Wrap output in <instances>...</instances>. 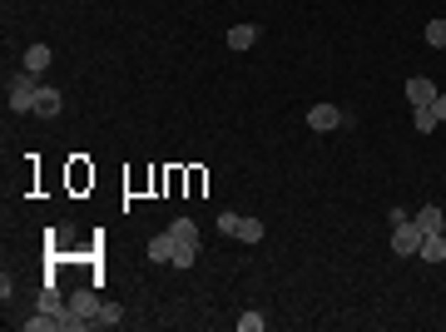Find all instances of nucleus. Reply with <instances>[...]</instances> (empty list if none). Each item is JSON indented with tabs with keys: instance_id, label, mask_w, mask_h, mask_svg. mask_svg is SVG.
Here are the masks:
<instances>
[{
	"instance_id": "obj_1",
	"label": "nucleus",
	"mask_w": 446,
	"mask_h": 332,
	"mask_svg": "<svg viewBox=\"0 0 446 332\" xmlns=\"http://www.w3.org/2000/svg\"><path fill=\"white\" fill-rule=\"evenodd\" d=\"M35 95H40V80L25 70V75H15L10 85H5V100H10V110L15 114H35Z\"/></svg>"
},
{
	"instance_id": "obj_17",
	"label": "nucleus",
	"mask_w": 446,
	"mask_h": 332,
	"mask_svg": "<svg viewBox=\"0 0 446 332\" xmlns=\"http://www.w3.org/2000/svg\"><path fill=\"white\" fill-rule=\"evenodd\" d=\"M119 318H124V313H119L114 303H105V308H100V328H119Z\"/></svg>"
},
{
	"instance_id": "obj_5",
	"label": "nucleus",
	"mask_w": 446,
	"mask_h": 332,
	"mask_svg": "<svg viewBox=\"0 0 446 332\" xmlns=\"http://www.w3.org/2000/svg\"><path fill=\"white\" fill-rule=\"evenodd\" d=\"M60 90H50V85H40V95H35V119H55L60 114Z\"/></svg>"
},
{
	"instance_id": "obj_10",
	"label": "nucleus",
	"mask_w": 446,
	"mask_h": 332,
	"mask_svg": "<svg viewBox=\"0 0 446 332\" xmlns=\"http://www.w3.org/2000/svg\"><path fill=\"white\" fill-rule=\"evenodd\" d=\"M233 238H238V243H263V219H238Z\"/></svg>"
},
{
	"instance_id": "obj_13",
	"label": "nucleus",
	"mask_w": 446,
	"mask_h": 332,
	"mask_svg": "<svg viewBox=\"0 0 446 332\" xmlns=\"http://www.w3.org/2000/svg\"><path fill=\"white\" fill-rule=\"evenodd\" d=\"M199 258V238H189V243H174V268H189Z\"/></svg>"
},
{
	"instance_id": "obj_18",
	"label": "nucleus",
	"mask_w": 446,
	"mask_h": 332,
	"mask_svg": "<svg viewBox=\"0 0 446 332\" xmlns=\"http://www.w3.org/2000/svg\"><path fill=\"white\" fill-rule=\"evenodd\" d=\"M233 228H238V214H219V233H228V238H233Z\"/></svg>"
},
{
	"instance_id": "obj_7",
	"label": "nucleus",
	"mask_w": 446,
	"mask_h": 332,
	"mask_svg": "<svg viewBox=\"0 0 446 332\" xmlns=\"http://www.w3.org/2000/svg\"><path fill=\"white\" fill-rule=\"evenodd\" d=\"M223 40H228V50H253L258 45V25H233Z\"/></svg>"
},
{
	"instance_id": "obj_2",
	"label": "nucleus",
	"mask_w": 446,
	"mask_h": 332,
	"mask_svg": "<svg viewBox=\"0 0 446 332\" xmlns=\"http://www.w3.org/2000/svg\"><path fill=\"white\" fill-rule=\"evenodd\" d=\"M422 238H427V233L417 228V219L397 223V228H392V253H397V258H417V253H422Z\"/></svg>"
},
{
	"instance_id": "obj_8",
	"label": "nucleus",
	"mask_w": 446,
	"mask_h": 332,
	"mask_svg": "<svg viewBox=\"0 0 446 332\" xmlns=\"http://www.w3.org/2000/svg\"><path fill=\"white\" fill-rule=\"evenodd\" d=\"M70 308H75L85 323H100V308H105V303H100L95 293H75V298H70Z\"/></svg>"
},
{
	"instance_id": "obj_3",
	"label": "nucleus",
	"mask_w": 446,
	"mask_h": 332,
	"mask_svg": "<svg viewBox=\"0 0 446 332\" xmlns=\"http://www.w3.org/2000/svg\"><path fill=\"white\" fill-rule=\"evenodd\" d=\"M337 124H342V110H337V105H313V110H308V129H318V134H333Z\"/></svg>"
},
{
	"instance_id": "obj_12",
	"label": "nucleus",
	"mask_w": 446,
	"mask_h": 332,
	"mask_svg": "<svg viewBox=\"0 0 446 332\" xmlns=\"http://www.w3.org/2000/svg\"><path fill=\"white\" fill-rule=\"evenodd\" d=\"M442 223H446V214H442V209H432V204L417 214V228H422L427 238H432V233H442Z\"/></svg>"
},
{
	"instance_id": "obj_14",
	"label": "nucleus",
	"mask_w": 446,
	"mask_h": 332,
	"mask_svg": "<svg viewBox=\"0 0 446 332\" xmlns=\"http://www.w3.org/2000/svg\"><path fill=\"white\" fill-rule=\"evenodd\" d=\"M169 233H174L179 243H189V238H199V228H194V219H174V223H169Z\"/></svg>"
},
{
	"instance_id": "obj_9",
	"label": "nucleus",
	"mask_w": 446,
	"mask_h": 332,
	"mask_svg": "<svg viewBox=\"0 0 446 332\" xmlns=\"http://www.w3.org/2000/svg\"><path fill=\"white\" fill-rule=\"evenodd\" d=\"M422 263H446V238L442 233H432V238H422V253H417Z\"/></svg>"
},
{
	"instance_id": "obj_19",
	"label": "nucleus",
	"mask_w": 446,
	"mask_h": 332,
	"mask_svg": "<svg viewBox=\"0 0 446 332\" xmlns=\"http://www.w3.org/2000/svg\"><path fill=\"white\" fill-rule=\"evenodd\" d=\"M427 110H432V119H437V124H442V119H446V95H437V100H432Z\"/></svg>"
},
{
	"instance_id": "obj_6",
	"label": "nucleus",
	"mask_w": 446,
	"mask_h": 332,
	"mask_svg": "<svg viewBox=\"0 0 446 332\" xmlns=\"http://www.w3.org/2000/svg\"><path fill=\"white\" fill-rule=\"evenodd\" d=\"M174 243H179V238H174L169 228H164L159 238H149V263H174Z\"/></svg>"
},
{
	"instance_id": "obj_16",
	"label": "nucleus",
	"mask_w": 446,
	"mask_h": 332,
	"mask_svg": "<svg viewBox=\"0 0 446 332\" xmlns=\"http://www.w3.org/2000/svg\"><path fill=\"white\" fill-rule=\"evenodd\" d=\"M412 124H417V134H432V129H437L432 110H412Z\"/></svg>"
},
{
	"instance_id": "obj_15",
	"label": "nucleus",
	"mask_w": 446,
	"mask_h": 332,
	"mask_svg": "<svg viewBox=\"0 0 446 332\" xmlns=\"http://www.w3.org/2000/svg\"><path fill=\"white\" fill-rule=\"evenodd\" d=\"M263 328H268L263 313H243V318H238V332H263Z\"/></svg>"
},
{
	"instance_id": "obj_11",
	"label": "nucleus",
	"mask_w": 446,
	"mask_h": 332,
	"mask_svg": "<svg viewBox=\"0 0 446 332\" xmlns=\"http://www.w3.org/2000/svg\"><path fill=\"white\" fill-rule=\"evenodd\" d=\"M25 70H30V75L50 70V45H30V50H25Z\"/></svg>"
},
{
	"instance_id": "obj_4",
	"label": "nucleus",
	"mask_w": 446,
	"mask_h": 332,
	"mask_svg": "<svg viewBox=\"0 0 446 332\" xmlns=\"http://www.w3.org/2000/svg\"><path fill=\"white\" fill-rule=\"evenodd\" d=\"M437 95H442V90H437V85H432L427 75H417V80H407V100H412V110H427V105H432Z\"/></svg>"
}]
</instances>
